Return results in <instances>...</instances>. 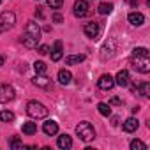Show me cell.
Instances as JSON below:
<instances>
[{
  "instance_id": "cell-1",
  "label": "cell",
  "mask_w": 150,
  "mask_h": 150,
  "mask_svg": "<svg viewBox=\"0 0 150 150\" xmlns=\"http://www.w3.org/2000/svg\"><path fill=\"white\" fill-rule=\"evenodd\" d=\"M39 41H41V27H39V23H35V21H28V23L25 25L23 35H21V42H23V46L28 48V50H34V48H37Z\"/></svg>"
},
{
  "instance_id": "cell-2",
  "label": "cell",
  "mask_w": 150,
  "mask_h": 150,
  "mask_svg": "<svg viewBox=\"0 0 150 150\" xmlns=\"http://www.w3.org/2000/svg\"><path fill=\"white\" fill-rule=\"evenodd\" d=\"M27 113H28L30 118L41 120V118H46L50 111H48V108H46L42 103H39V101H28V104H27Z\"/></svg>"
},
{
  "instance_id": "cell-3",
  "label": "cell",
  "mask_w": 150,
  "mask_h": 150,
  "mask_svg": "<svg viewBox=\"0 0 150 150\" xmlns=\"http://www.w3.org/2000/svg\"><path fill=\"white\" fill-rule=\"evenodd\" d=\"M76 134H78V138H80L81 141L88 143V141H92V139L96 138V129H94V125H92L90 122L83 120V122H80V124L76 125Z\"/></svg>"
},
{
  "instance_id": "cell-4",
  "label": "cell",
  "mask_w": 150,
  "mask_h": 150,
  "mask_svg": "<svg viewBox=\"0 0 150 150\" xmlns=\"http://www.w3.org/2000/svg\"><path fill=\"white\" fill-rule=\"evenodd\" d=\"M131 64L132 67L141 72V74H146L150 72V57H143V55H131Z\"/></svg>"
},
{
  "instance_id": "cell-5",
  "label": "cell",
  "mask_w": 150,
  "mask_h": 150,
  "mask_svg": "<svg viewBox=\"0 0 150 150\" xmlns=\"http://www.w3.org/2000/svg\"><path fill=\"white\" fill-rule=\"evenodd\" d=\"M16 25V14L13 11H4L0 13V34L11 30Z\"/></svg>"
},
{
  "instance_id": "cell-6",
  "label": "cell",
  "mask_w": 150,
  "mask_h": 150,
  "mask_svg": "<svg viewBox=\"0 0 150 150\" xmlns=\"http://www.w3.org/2000/svg\"><path fill=\"white\" fill-rule=\"evenodd\" d=\"M83 32H85V35H87L88 39L97 41V39L101 37V34H103V23H101V21H90V23H85Z\"/></svg>"
},
{
  "instance_id": "cell-7",
  "label": "cell",
  "mask_w": 150,
  "mask_h": 150,
  "mask_svg": "<svg viewBox=\"0 0 150 150\" xmlns=\"http://www.w3.org/2000/svg\"><path fill=\"white\" fill-rule=\"evenodd\" d=\"M16 97V90L7 85V83H0V104H7L11 101H14Z\"/></svg>"
},
{
  "instance_id": "cell-8",
  "label": "cell",
  "mask_w": 150,
  "mask_h": 150,
  "mask_svg": "<svg viewBox=\"0 0 150 150\" xmlns=\"http://www.w3.org/2000/svg\"><path fill=\"white\" fill-rule=\"evenodd\" d=\"M32 85H35L37 88H44V90H53V81L46 76V74H35L32 78Z\"/></svg>"
},
{
  "instance_id": "cell-9",
  "label": "cell",
  "mask_w": 150,
  "mask_h": 150,
  "mask_svg": "<svg viewBox=\"0 0 150 150\" xmlns=\"http://www.w3.org/2000/svg\"><path fill=\"white\" fill-rule=\"evenodd\" d=\"M72 13L76 18H85L88 14V4H87V0H76L72 6Z\"/></svg>"
},
{
  "instance_id": "cell-10",
  "label": "cell",
  "mask_w": 150,
  "mask_h": 150,
  "mask_svg": "<svg viewBox=\"0 0 150 150\" xmlns=\"http://www.w3.org/2000/svg\"><path fill=\"white\" fill-rule=\"evenodd\" d=\"M97 87L101 90H111L115 87V78L111 76V74H103V76L97 80Z\"/></svg>"
},
{
  "instance_id": "cell-11",
  "label": "cell",
  "mask_w": 150,
  "mask_h": 150,
  "mask_svg": "<svg viewBox=\"0 0 150 150\" xmlns=\"http://www.w3.org/2000/svg\"><path fill=\"white\" fill-rule=\"evenodd\" d=\"M129 81H131V76H129V71H125V69H122V71H118L117 72V76H115V85H118V87H127L129 85Z\"/></svg>"
},
{
  "instance_id": "cell-12",
  "label": "cell",
  "mask_w": 150,
  "mask_h": 150,
  "mask_svg": "<svg viewBox=\"0 0 150 150\" xmlns=\"http://www.w3.org/2000/svg\"><path fill=\"white\" fill-rule=\"evenodd\" d=\"M62 57H64V44H62V41H55L53 48H51V60L58 62Z\"/></svg>"
},
{
  "instance_id": "cell-13",
  "label": "cell",
  "mask_w": 150,
  "mask_h": 150,
  "mask_svg": "<svg viewBox=\"0 0 150 150\" xmlns=\"http://www.w3.org/2000/svg\"><path fill=\"white\" fill-rule=\"evenodd\" d=\"M138 127H139V122H138V118H134V117H129V118L122 124V131H124V132H134Z\"/></svg>"
},
{
  "instance_id": "cell-14",
  "label": "cell",
  "mask_w": 150,
  "mask_h": 150,
  "mask_svg": "<svg viewBox=\"0 0 150 150\" xmlns=\"http://www.w3.org/2000/svg\"><path fill=\"white\" fill-rule=\"evenodd\" d=\"M42 131H44L46 136H55L58 132V124L55 120H48V122L42 124Z\"/></svg>"
},
{
  "instance_id": "cell-15",
  "label": "cell",
  "mask_w": 150,
  "mask_h": 150,
  "mask_svg": "<svg viewBox=\"0 0 150 150\" xmlns=\"http://www.w3.org/2000/svg\"><path fill=\"white\" fill-rule=\"evenodd\" d=\"M127 20H129V23H131L132 27H141V25L145 23V16H143L141 13H129Z\"/></svg>"
},
{
  "instance_id": "cell-16",
  "label": "cell",
  "mask_w": 150,
  "mask_h": 150,
  "mask_svg": "<svg viewBox=\"0 0 150 150\" xmlns=\"http://www.w3.org/2000/svg\"><path fill=\"white\" fill-rule=\"evenodd\" d=\"M57 145H58V148H62V150H69V148L72 146V138H71L69 134H62V136H58Z\"/></svg>"
},
{
  "instance_id": "cell-17",
  "label": "cell",
  "mask_w": 150,
  "mask_h": 150,
  "mask_svg": "<svg viewBox=\"0 0 150 150\" xmlns=\"http://www.w3.org/2000/svg\"><path fill=\"white\" fill-rule=\"evenodd\" d=\"M113 48H115L113 41H108V42L103 46V50H101V60H108V58H111V57H113Z\"/></svg>"
},
{
  "instance_id": "cell-18",
  "label": "cell",
  "mask_w": 150,
  "mask_h": 150,
  "mask_svg": "<svg viewBox=\"0 0 150 150\" xmlns=\"http://www.w3.org/2000/svg\"><path fill=\"white\" fill-rule=\"evenodd\" d=\"M71 81H72V74H71V71L60 69V71H58V83H60V85H69Z\"/></svg>"
},
{
  "instance_id": "cell-19",
  "label": "cell",
  "mask_w": 150,
  "mask_h": 150,
  "mask_svg": "<svg viewBox=\"0 0 150 150\" xmlns=\"http://www.w3.org/2000/svg\"><path fill=\"white\" fill-rule=\"evenodd\" d=\"M87 57L83 55V53H80V55H67L65 57V64L67 65H74V64H81L83 60H85Z\"/></svg>"
},
{
  "instance_id": "cell-20",
  "label": "cell",
  "mask_w": 150,
  "mask_h": 150,
  "mask_svg": "<svg viewBox=\"0 0 150 150\" xmlns=\"http://www.w3.org/2000/svg\"><path fill=\"white\" fill-rule=\"evenodd\" d=\"M21 131H23V134L32 136V134H35V132H37V125H35V122H25V124H23V127H21Z\"/></svg>"
},
{
  "instance_id": "cell-21",
  "label": "cell",
  "mask_w": 150,
  "mask_h": 150,
  "mask_svg": "<svg viewBox=\"0 0 150 150\" xmlns=\"http://www.w3.org/2000/svg\"><path fill=\"white\" fill-rule=\"evenodd\" d=\"M14 118H16V115H14L13 111H9V110H2V111H0V122L9 124V122H13Z\"/></svg>"
},
{
  "instance_id": "cell-22",
  "label": "cell",
  "mask_w": 150,
  "mask_h": 150,
  "mask_svg": "<svg viewBox=\"0 0 150 150\" xmlns=\"http://www.w3.org/2000/svg\"><path fill=\"white\" fill-rule=\"evenodd\" d=\"M97 11H99V14H110L113 11V4L111 2H103V4H99Z\"/></svg>"
},
{
  "instance_id": "cell-23",
  "label": "cell",
  "mask_w": 150,
  "mask_h": 150,
  "mask_svg": "<svg viewBox=\"0 0 150 150\" xmlns=\"http://www.w3.org/2000/svg\"><path fill=\"white\" fill-rule=\"evenodd\" d=\"M97 110L103 117H110L111 115V104H106V103H99L97 104Z\"/></svg>"
},
{
  "instance_id": "cell-24",
  "label": "cell",
  "mask_w": 150,
  "mask_h": 150,
  "mask_svg": "<svg viewBox=\"0 0 150 150\" xmlns=\"http://www.w3.org/2000/svg\"><path fill=\"white\" fill-rule=\"evenodd\" d=\"M138 94L143 96V97H148V96H150V83H148V81H143V83L138 87Z\"/></svg>"
},
{
  "instance_id": "cell-25",
  "label": "cell",
  "mask_w": 150,
  "mask_h": 150,
  "mask_svg": "<svg viewBox=\"0 0 150 150\" xmlns=\"http://www.w3.org/2000/svg\"><path fill=\"white\" fill-rule=\"evenodd\" d=\"M9 146L13 148V150H18V148H28L27 145H23L18 138H11V141H9Z\"/></svg>"
},
{
  "instance_id": "cell-26",
  "label": "cell",
  "mask_w": 150,
  "mask_h": 150,
  "mask_svg": "<svg viewBox=\"0 0 150 150\" xmlns=\"http://www.w3.org/2000/svg\"><path fill=\"white\" fill-rule=\"evenodd\" d=\"M131 150H146V145L141 139H132L131 141Z\"/></svg>"
},
{
  "instance_id": "cell-27",
  "label": "cell",
  "mask_w": 150,
  "mask_h": 150,
  "mask_svg": "<svg viewBox=\"0 0 150 150\" xmlns=\"http://www.w3.org/2000/svg\"><path fill=\"white\" fill-rule=\"evenodd\" d=\"M34 71H35V74H44V72H46V64L41 62V60H37V62L34 64Z\"/></svg>"
},
{
  "instance_id": "cell-28",
  "label": "cell",
  "mask_w": 150,
  "mask_h": 150,
  "mask_svg": "<svg viewBox=\"0 0 150 150\" xmlns=\"http://www.w3.org/2000/svg\"><path fill=\"white\" fill-rule=\"evenodd\" d=\"M46 4H48V7H51V9H60L62 7V0H46Z\"/></svg>"
},
{
  "instance_id": "cell-29",
  "label": "cell",
  "mask_w": 150,
  "mask_h": 150,
  "mask_svg": "<svg viewBox=\"0 0 150 150\" xmlns=\"http://www.w3.org/2000/svg\"><path fill=\"white\" fill-rule=\"evenodd\" d=\"M132 55H143V57H150L148 50H146V48H143V46H139V48H134V50H132Z\"/></svg>"
},
{
  "instance_id": "cell-30",
  "label": "cell",
  "mask_w": 150,
  "mask_h": 150,
  "mask_svg": "<svg viewBox=\"0 0 150 150\" xmlns=\"http://www.w3.org/2000/svg\"><path fill=\"white\" fill-rule=\"evenodd\" d=\"M37 51H39V55H46V53L50 51V46H48V44H41V46L37 48Z\"/></svg>"
},
{
  "instance_id": "cell-31",
  "label": "cell",
  "mask_w": 150,
  "mask_h": 150,
  "mask_svg": "<svg viewBox=\"0 0 150 150\" xmlns=\"http://www.w3.org/2000/svg\"><path fill=\"white\" fill-rule=\"evenodd\" d=\"M53 21H55V23H62V21H64L62 14H60V13H55V14H53Z\"/></svg>"
},
{
  "instance_id": "cell-32",
  "label": "cell",
  "mask_w": 150,
  "mask_h": 150,
  "mask_svg": "<svg viewBox=\"0 0 150 150\" xmlns=\"http://www.w3.org/2000/svg\"><path fill=\"white\" fill-rule=\"evenodd\" d=\"M35 16H37L39 20H42V18H44V13H42V7H37V9H35Z\"/></svg>"
},
{
  "instance_id": "cell-33",
  "label": "cell",
  "mask_w": 150,
  "mask_h": 150,
  "mask_svg": "<svg viewBox=\"0 0 150 150\" xmlns=\"http://www.w3.org/2000/svg\"><path fill=\"white\" fill-rule=\"evenodd\" d=\"M108 104H117V106H120V104H122V99H118V97H111V101H110Z\"/></svg>"
},
{
  "instance_id": "cell-34",
  "label": "cell",
  "mask_w": 150,
  "mask_h": 150,
  "mask_svg": "<svg viewBox=\"0 0 150 150\" xmlns=\"http://www.w3.org/2000/svg\"><path fill=\"white\" fill-rule=\"evenodd\" d=\"M111 124H113V125H118V117H113V118H111Z\"/></svg>"
},
{
  "instance_id": "cell-35",
  "label": "cell",
  "mask_w": 150,
  "mask_h": 150,
  "mask_svg": "<svg viewBox=\"0 0 150 150\" xmlns=\"http://www.w3.org/2000/svg\"><path fill=\"white\" fill-rule=\"evenodd\" d=\"M4 62H6V57H4V55H0V65H4Z\"/></svg>"
},
{
  "instance_id": "cell-36",
  "label": "cell",
  "mask_w": 150,
  "mask_h": 150,
  "mask_svg": "<svg viewBox=\"0 0 150 150\" xmlns=\"http://www.w3.org/2000/svg\"><path fill=\"white\" fill-rule=\"evenodd\" d=\"M131 6L132 7H138V0H131Z\"/></svg>"
},
{
  "instance_id": "cell-37",
  "label": "cell",
  "mask_w": 150,
  "mask_h": 150,
  "mask_svg": "<svg viewBox=\"0 0 150 150\" xmlns=\"http://www.w3.org/2000/svg\"><path fill=\"white\" fill-rule=\"evenodd\" d=\"M0 4H2V0H0Z\"/></svg>"
}]
</instances>
